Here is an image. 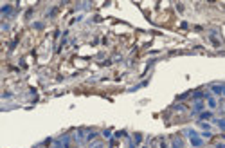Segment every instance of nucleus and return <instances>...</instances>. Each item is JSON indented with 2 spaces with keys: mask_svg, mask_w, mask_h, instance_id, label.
Masks as SVG:
<instances>
[{
  "mask_svg": "<svg viewBox=\"0 0 225 148\" xmlns=\"http://www.w3.org/2000/svg\"><path fill=\"white\" fill-rule=\"evenodd\" d=\"M204 108V103H195V110L198 112V110H202Z\"/></svg>",
  "mask_w": 225,
  "mask_h": 148,
  "instance_id": "423d86ee",
  "label": "nucleus"
},
{
  "mask_svg": "<svg viewBox=\"0 0 225 148\" xmlns=\"http://www.w3.org/2000/svg\"><path fill=\"white\" fill-rule=\"evenodd\" d=\"M211 89H213L214 94H222V92H223V87H222V85H213Z\"/></svg>",
  "mask_w": 225,
  "mask_h": 148,
  "instance_id": "7ed1b4c3",
  "label": "nucleus"
},
{
  "mask_svg": "<svg viewBox=\"0 0 225 148\" xmlns=\"http://www.w3.org/2000/svg\"><path fill=\"white\" fill-rule=\"evenodd\" d=\"M92 148H103V145H101V143H95V145H92Z\"/></svg>",
  "mask_w": 225,
  "mask_h": 148,
  "instance_id": "6e6552de",
  "label": "nucleus"
},
{
  "mask_svg": "<svg viewBox=\"0 0 225 148\" xmlns=\"http://www.w3.org/2000/svg\"><path fill=\"white\" fill-rule=\"evenodd\" d=\"M216 123H218V127H220V128H223V130H225V119H218Z\"/></svg>",
  "mask_w": 225,
  "mask_h": 148,
  "instance_id": "39448f33",
  "label": "nucleus"
},
{
  "mask_svg": "<svg viewBox=\"0 0 225 148\" xmlns=\"http://www.w3.org/2000/svg\"><path fill=\"white\" fill-rule=\"evenodd\" d=\"M189 139H191V143H193L195 146H202V143H204V141H202V137L196 136L195 130H189Z\"/></svg>",
  "mask_w": 225,
  "mask_h": 148,
  "instance_id": "f257e3e1",
  "label": "nucleus"
},
{
  "mask_svg": "<svg viewBox=\"0 0 225 148\" xmlns=\"http://www.w3.org/2000/svg\"><path fill=\"white\" fill-rule=\"evenodd\" d=\"M52 148H61V143H56V145H54Z\"/></svg>",
  "mask_w": 225,
  "mask_h": 148,
  "instance_id": "1a4fd4ad",
  "label": "nucleus"
},
{
  "mask_svg": "<svg viewBox=\"0 0 225 148\" xmlns=\"http://www.w3.org/2000/svg\"><path fill=\"white\" fill-rule=\"evenodd\" d=\"M173 148H184V143H182L180 137H175V139H173Z\"/></svg>",
  "mask_w": 225,
  "mask_h": 148,
  "instance_id": "f03ea898",
  "label": "nucleus"
},
{
  "mask_svg": "<svg viewBox=\"0 0 225 148\" xmlns=\"http://www.w3.org/2000/svg\"><path fill=\"white\" fill-rule=\"evenodd\" d=\"M200 117H202V119H209L211 114H209V112H204V114H200Z\"/></svg>",
  "mask_w": 225,
  "mask_h": 148,
  "instance_id": "0eeeda50",
  "label": "nucleus"
},
{
  "mask_svg": "<svg viewBox=\"0 0 225 148\" xmlns=\"http://www.w3.org/2000/svg\"><path fill=\"white\" fill-rule=\"evenodd\" d=\"M223 94H225V87H223Z\"/></svg>",
  "mask_w": 225,
  "mask_h": 148,
  "instance_id": "9d476101",
  "label": "nucleus"
},
{
  "mask_svg": "<svg viewBox=\"0 0 225 148\" xmlns=\"http://www.w3.org/2000/svg\"><path fill=\"white\" fill-rule=\"evenodd\" d=\"M207 101H209V107H211V108H214V107H216V101L211 98V96H207Z\"/></svg>",
  "mask_w": 225,
  "mask_h": 148,
  "instance_id": "20e7f679",
  "label": "nucleus"
}]
</instances>
